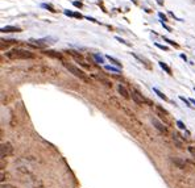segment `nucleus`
<instances>
[{
	"label": "nucleus",
	"instance_id": "13",
	"mask_svg": "<svg viewBox=\"0 0 195 188\" xmlns=\"http://www.w3.org/2000/svg\"><path fill=\"white\" fill-rule=\"evenodd\" d=\"M160 66H161V67L164 68L165 71L167 72V74H170V75H171V70H170V67H169V66H167V65H165L164 62H160Z\"/></svg>",
	"mask_w": 195,
	"mask_h": 188
},
{
	"label": "nucleus",
	"instance_id": "11",
	"mask_svg": "<svg viewBox=\"0 0 195 188\" xmlns=\"http://www.w3.org/2000/svg\"><path fill=\"white\" fill-rule=\"evenodd\" d=\"M173 140H174V142H176V145H177V146H178V147H179V149H185V146H183V143H182V142H181V141H179V140H178V136H177V134H174V136H173Z\"/></svg>",
	"mask_w": 195,
	"mask_h": 188
},
{
	"label": "nucleus",
	"instance_id": "14",
	"mask_svg": "<svg viewBox=\"0 0 195 188\" xmlns=\"http://www.w3.org/2000/svg\"><path fill=\"white\" fill-rule=\"evenodd\" d=\"M153 91L156 92V94H157V95H158V96H160L161 99H164V100H166V101H167V97L165 96V95H164V94H162V92H161V91H158L157 88H153Z\"/></svg>",
	"mask_w": 195,
	"mask_h": 188
},
{
	"label": "nucleus",
	"instance_id": "7",
	"mask_svg": "<svg viewBox=\"0 0 195 188\" xmlns=\"http://www.w3.org/2000/svg\"><path fill=\"white\" fill-rule=\"evenodd\" d=\"M171 162H173L178 169H181V170L187 169V162L186 161H183V159H179V158H171Z\"/></svg>",
	"mask_w": 195,
	"mask_h": 188
},
{
	"label": "nucleus",
	"instance_id": "6",
	"mask_svg": "<svg viewBox=\"0 0 195 188\" xmlns=\"http://www.w3.org/2000/svg\"><path fill=\"white\" fill-rule=\"evenodd\" d=\"M156 113H157V116H160V118L164 121L165 124H169V120H167V116H169V113H167V112L165 111L162 107H160V105H156Z\"/></svg>",
	"mask_w": 195,
	"mask_h": 188
},
{
	"label": "nucleus",
	"instance_id": "8",
	"mask_svg": "<svg viewBox=\"0 0 195 188\" xmlns=\"http://www.w3.org/2000/svg\"><path fill=\"white\" fill-rule=\"evenodd\" d=\"M117 91H119V94H120L124 99H129V97H131V92L128 91L127 88L124 87V85H121V84L119 85V87H117Z\"/></svg>",
	"mask_w": 195,
	"mask_h": 188
},
{
	"label": "nucleus",
	"instance_id": "3",
	"mask_svg": "<svg viewBox=\"0 0 195 188\" xmlns=\"http://www.w3.org/2000/svg\"><path fill=\"white\" fill-rule=\"evenodd\" d=\"M132 100L134 101V103L136 104H138V105H144V104H148V105H152V103L149 100H148V99H145L143 95L140 94V92L138 91H136V90H133L132 91Z\"/></svg>",
	"mask_w": 195,
	"mask_h": 188
},
{
	"label": "nucleus",
	"instance_id": "19",
	"mask_svg": "<svg viewBox=\"0 0 195 188\" xmlns=\"http://www.w3.org/2000/svg\"><path fill=\"white\" fill-rule=\"evenodd\" d=\"M165 41H166V42H169V44H170V45H173V46H176V48H178V45H177V44H174V42H173V41H170V39H167V38H165Z\"/></svg>",
	"mask_w": 195,
	"mask_h": 188
},
{
	"label": "nucleus",
	"instance_id": "20",
	"mask_svg": "<svg viewBox=\"0 0 195 188\" xmlns=\"http://www.w3.org/2000/svg\"><path fill=\"white\" fill-rule=\"evenodd\" d=\"M191 103H193V104L195 105V100H191Z\"/></svg>",
	"mask_w": 195,
	"mask_h": 188
},
{
	"label": "nucleus",
	"instance_id": "17",
	"mask_svg": "<svg viewBox=\"0 0 195 188\" xmlns=\"http://www.w3.org/2000/svg\"><path fill=\"white\" fill-rule=\"evenodd\" d=\"M177 125L179 126V129H185V128H186V126H185V124L182 123V121H177Z\"/></svg>",
	"mask_w": 195,
	"mask_h": 188
},
{
	"label": "nucleus",
	"instance_id": "15",
	"mask_svg": "<svg viewBox=\"0 0 195 188\" xmlns=\"http://www.w3.org/2000/svg\"><path fill=\"white\" fill-rule=\"evenodd\" d=\"M107 58H108V59H110V61H111V62H114V65H116V66H121V63H120V62H119V61H117V59H115V58H112V57H111V55H108V57H107Z\"/></svg>",
	"mask_w": 195,
	"mask_h": 188
},
{
	"label": "nucleus",
	"instance_id": "10",
	"mask_svg": "<svg viewBox=\"0 0 195 188\" xmlns=\"http://www.w3.org/2000/svg\"><path fill=\"white\" fill-rule=\"evenodd\" d=\"M44 53H45L46 55H49V57H54V58H59V59L62 58V55L59 54V53H57V51H53V50H45Z\"/></svg>",
	"mask_w": 195,
	"mask_h": 188
},
{
	"label": "nucleus",
	"instance_id": "1",
	"mask_svg": "<svg viewBox=\"0 0 195 188\" xmlns=\"http://www.w3.org/2000/svg\"><path fill=\"white\" fill-rule=\"evenodd\" d=\"M5 55L11 59H34L36 58V55L32 51L25 50V49H19V48H15L12 50L7 51Z\"/></svg>",
	"mask_w": 195,
	"mask_h": 188
},
{
	"label": "nucleus",
	"instance_id": "5",
	"mask_svg": "<svg viewBox=\"0 0 195 188\" xmlns=\"http://www.w3.org/2000/svg\"><path fill=\"white\" fill-rule=\"evenodd\" d=\"M152 124L154 125V128H156V129L160 132V133H162V134H165V136H167V134H169V130H167V128L165 126V125L161 123L160 120H157L156 117H153L152 118Z\"/></svg>",
	"mask_w": 195,
	"mask_h": 188
},
{
	"label": "nucleus",
	"instance_id": "12",
	"mask_svg": "<svg viewBox=\"0 0 195 188\" xmlns=\"http://www.w3.org/2000/svg\"><path fill=\"white\" fill-rule=\"evenodd\" d=\"M96 78H98L100 82H103V83H104L105 85H107V87H112V83H111L110 80H107V79H105V78H103V77H99V75H96Z\"/></svg>",
	"mask_w": 195,
	"mask_h": 188
},
{
	"label": "nucleus",
	"instance_id": "4",
	"mask_svg": "<svg viewBox=\"0 0 195 188\" xmlns=\"http://www.w3.org/2000/svg\"><path fill=\"white\" fill-rule=\"evenodd\" d=\"M0 154H1V158L4 159V158L9 157L13 154V147L12 145L9 142H3L1 143V147H0Z\"/></svg>",
	"mask_w": 195,
	"mask_h": 188
},
{
	"label": "nucleus",
	"instance_id": "16",
	"mask_svg": "<svg viewBox=\"0 0 195 188\" xmlns=\"http://www.w3.org/2000/svg\"><path fill=\"white\" fill-rule=\"evenodd\" d=\"M187 150H189V153L195 158V146H189L187 147Z\"/></svg>",
	"mask_w": 195,
	"mask_h": 188
},
{
	"label": "nucleus",
	"instance_id": "18",
	"mask_svg": "<svg viewBox=\"0 0 195 188\" xmlns=\"http://www.w3.org/2000/svg\"><path fill=\"white\" fill-rule=\"evenodd\" d=\"M1 188H16V187H13V186H9V184H4V183H3V184H1Z\"/></svg>",
	"mask_w": 195,
	"mask_h": 188
},
{
	"label": "nucleus",
	"instance_id": "9",
	"mask_svg": "<svg viewBox=\"0 0 195 188\" xmlns=\"http://www.w3.org/2000/svg\"><path fill=\"white\" fill-rule=\"evenodd\" d=\"M1 32L3 33H17V32H21V29L19 26H3L1 28Z\"/></svg>",
	"mask_w": 195,
	"mask_h": 188
},
{
	"label": "nucleus",
	"instance_id": "2",
	"mask_svg": "<svg viewBox=\"0 0 195 188\" xmlns=\"http://www.w3.org/2000/svg\"><path fill=\"white\" fill-rule=\"evenodd\" d=\"M64 66H65L66 68H67L69 71L71 72L72 75H75V77L79 78L81 80H83V82H90V79L87 78V75H86L84 72L82 71L79 67H77V66H74V65H71V63H67V62H64Z\"/></svg>",
	"mask_w": 195,
	"mask_h": 188
}]
</instances>
